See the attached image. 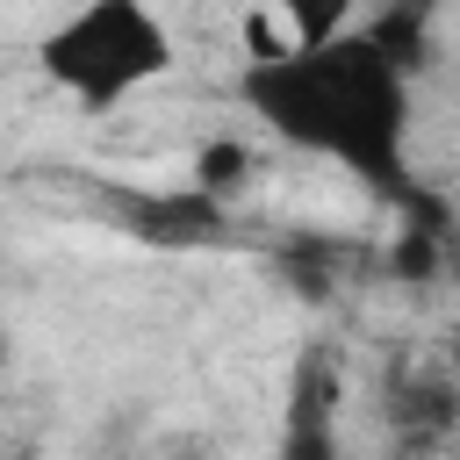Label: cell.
Returning a JSON list of instances; mask_svg holds the SVG:
<instances>
[{"instance_id":"obj_1","label":"cell","mask_w":460,"mask_h":460,"mask_svg":"<svg viewBox=\"0 0 460 460\" xmlns=\"http://www.w3.org/2000/svg\"><path fill=\"white\" fill-rule=\"evenodd\" d=\"M237 93L280 144L345 165L388 201H410V65L374 29L252 58Z\"/></svg>"},{"instance_id":"obj_4","label":"cell","mask_w":460,"mask_h":460,"mask_svg":"<svg viewBox=\"0 0 460 460\" xmlns=\"http://www.w3.org/2000/svg\"><path fill=\"white\" fill-rule=\"evenodd\" d=\"M194 172H201V194L244 187V172H252V151H244V144H208V151L194 158Z\"/></svg>"},{"instance_id":"obj_5","label":"cell","mask_w":460,"mask_h":460,"mask_svg":"<svg viewBox=\"0 0 460 460\" xmlns=\"http://www.w3.org/2000/svg\"><path fill=\"white\" fill-rule=\"evenodd\" d=\"M453 359H460V338H453Z\"/></svg>"},{"instance_id":"obj_2","label":"cell","mask_w":460,"mask_h":460,"mask_svg":"<svg viewBox=\"0 0 460 460\" xmlns=\"http://www.w3.org/2000/svg\"><path fill=\"white\" fill-rule=\"evenodd\" d=\"M36 65L79 108H115L172 72V29L151 14V0H86L36 43Z\"/></svg>"},{"instance_id":"obj_3","label":"cell","mask_w":460,"mask_h":460,"mask_svg":"<svg viewBox=\"0 0 460 460\" xmlns=\"http://www.w3.org/2000/svg\"><path fill=\"white\" fill-rule=\"evenodd\" d=\"M280 22L295 43H331L352 29V0H280Z\"/></svg>"}]
</instances>
